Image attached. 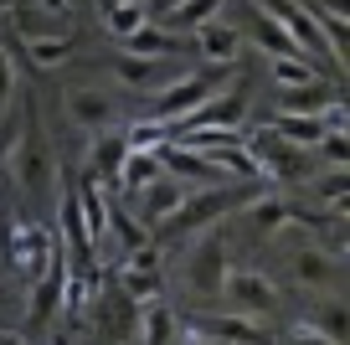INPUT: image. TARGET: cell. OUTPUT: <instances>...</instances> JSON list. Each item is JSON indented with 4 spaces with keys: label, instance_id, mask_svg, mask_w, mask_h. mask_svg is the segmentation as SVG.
Masks as SVG:
<instances>
[{
    "label": "cell",
    "instance_id": "obj_21",
    "mask_svg": "<svg viewBox=\"0 0 350 345\" xmlns=\"http://www.w3.org/2000/svg\"><path fill=\"white\" fill-rule=\"evenodd\" d=\"M154 175H165V170H160V155H154V150H139V144H129V155H124V165H119V175H113V186L129 196V191H139V186H150Z\"/></svg>",
    "mask_w": 350,
    "mask_h": 345
},
{
    "label": "cell",
    "instance_id": "obj_8",
    "mask_svg": "<svg viewBox=\"0 0 350 345\" xmlns=\"http://www.w3.org/2000/svg\"><path fill=\"white\" fill-rule=\"evenodd\" d=\"M247 150H252V160H258L262 181H268V175H273V181H304V175H309V160H314L309 150L278 140V134H258Z\"/></svg>",
    "mask_w": 350,
    "mask_h": 345
},
{
    "label": "cell",
    "instance_id": "obj_33",
    "mask_svg": "<svg viewBox=\"0 0 350 345\" xmlns=\"http://www.w3.org/2000/svg\"><path fill=\"white\" fill-rule=\"evenodd\" d=\"M186 345H221V340H211V335H191V330H186Z\"/></svg>",
    "mask_w": 350,
    "mask_h": 345
},
{
    "label": "cell",
    "instance_id": "obj_14",
    "mask_svg": "<svg viewBox=\"0 0 350 345\" xmlns=\"http://www.w3.org/2000/svg\"><path fill=\"white\" fill-rule=\"evenodd\" d=\"M67 114H72V124H83L88 134H103V129L119 124V103L109 98V88H93V83L67 93Z\"/></svg>",
    "mask_w": 350,
    "mask_h": 345
},
{
    "label": "cell",
    "instance_id": "obj_13",
    "mask_svg": "<svg viewBox=\"0 0 350 345\" xmlns=\"http://www.w3.org/2000/svg\"><path fill=\"white\" fill-rule=\"evenodd\" d=\"M237 31H242V36H252V42H258L268 57H309L304 47H299V36L288 31L284 21H273L268 11H258L252 0H247V16H242V26H237Z\"/></svg>",
    "mask_w": 350,
    "mask_h": 345
},
{
    "label": "cell",
    "instance_id": "obj_2",
    "mask_svg": "<svg viewBox=\"0 0 350 345\" xmlns=\"http://www.w3.org/2000/svg\"><path fill=\"white\" fill-rule=\"evenodd\" d=\"M232 258H227V242L221 232H196V238L180 242V289L201 304H217L221 299V279H227Z\"/></svg>",
    "mask_w": 350,
    "mask_h": 345
},
{
    "label": "cell",
    "instance_id": "obj_5",
    "mask_svg": "<svg viewBox=\"0 0 350 345\" xmlns=\"http://www.w3.org/2000/svg\"><path fill=\"white\" fill-rule=\"evenodd\" d=\"M221 304L242 320H262V314L278 309V283L262 268H227L221 279Z\"/></svg>",
    "mask_w": 350,
    "mask_h": 345
},
{
    "label": "cell",
    "instance_id": "obj_17",
    "mask_svg": "<svg viewBox=\"0 0 350 345\" xmlns=\"http://www.w3.org/2000/svg\"><path fill=\"white\" fill-rule=\"evenodd\" d=\"M304 330H314V335H325V340H335V345H345V330H350V314H345V299L340 294H329V299H314L304 309Z\"/></svg>",
    "mask_w": 350,
    "mask_h": 345
},
{
    "label": "cell",
    "instance_id": "obj_34",
    "mask_svg": "<svg viewBox=\"0 0 350 345\" xmlns=\"http://www.w3.org/2000/svg\"><path fill=\"white\" fill-rule=\"evenodd\" d=\"M0 345H21V340H16V335H5V330H0Z\"/></svg>",
    "mask_w": 350,
    "mask_h": 345
},
{
    "label": "cell",
    "instance_id": "obj_1",
    "mask_svg": "<svg viewBox=\"0 0 350 345\" xmlns=\"http://www.w3.org/2000/svg\"><path fill=\"white\" fill-rule=\"evenodd\" d=\"M258 196V181H217V186H191L186 201L175 206L170 216H165L160 227L150 232L154 248H180L186 238H196V232H206V227H217L221 216L232 212V206L252 201Z\"/></svg>",
    "mask_w": 350,
    "mask_h": 345
},
{
    "label": "cell",
    "instance_id": "obj_6",
    "mask_svg": "<svg viewBox=\"0 0 350 345\" xmlns=\"http://www.w3.org/2000/svg\"><path fill=\"white\" fill-rule=\"evenodd\" d=\"M288 279L299 289H340L345 279V253H329L319 238H304L299 248H288Z\"/></svg>",
    "mask_w": 350,
    "mask_h": 345
},
{
    "label": "cell",
    "instance_id": "obj_25",
    "mask_svg": "<svg viewBox=\"0 0 350 345\" xmlns=\"http://www.w3.org/2000/svg\"><path fill=\"white\" fill-rule=\"evenodd\" d=\"M268 73H273L278 88H299V83H314L319 67L314 57H268Z\"/></svg>",
    "mask_w": 350,
    "mask_h": 345
},
{
    "label": "cell",
    "instance_id": "obj_10",
    "mask_svg": "<svg viewBox=\"0 0 350 345\" xmlns=\"http://www.w3.org/2000/svg\"><path fill=\"white\" fill-rule=\"evenodd\" d=\"M186 324L191 335H211V340H221V345H268L258 335V320H242V314H232V309H201V314H186Z\"/></svg>",
    "mask_w": 350,
    "mask_h": 345
},
{
    "label": "cell",
    "instance_id": "obj_20",
    "mask_svg": "<svg viewBox=\"0 0 350 345\" xmlns=\"http://www.w3.org/2000/svg\"><path fill=\"white\" fill-rule=\"evenodd\" d=\"M124 155H129V134H109L103 129L98 140H93V150H88V170H93V181H113L124 165Z\"/></svg>",
    "mask_w": 350,
    "mask_h": 345
},
{
    "label": "cell",
    "instance_id": "obj_9",
    "mask_svg": "<svg viewBox=\"0 0 350 345\" xmlns=\"http://www.w3.org/2000/svg\"><path fill=\"white\" fill-rule=\"evenodd\" d=\"M5 253H11V263L21 268V279H26V283H36L57 258H62L57 238H52V232H42V227H16L11 242H5Z\"/></svg>",
    "mask_w": 350,
    "mask_h": 345
},
{
    "label": "cell",
    "instance_id": "obj_16",
    "mask_svg": "<svg viewBox=\"0 0 350 345\" xmlns=\"http://www.w3.org/2000/svg\"><path fill=\"white\" fill-rule=\"evenodd\" d=\"M335 103H345V98H340V88L325 83V77L299 83V88H284V93H278V114H329Z\"/></svg>",
    "mask_w": 350,
    "mask_h": 345
},
{
    "label": "cell",
    "instance_id": "obj_19",
    "mask_svg": "<svg viewBox=\"0 0 350 345\" xmlns=\"http://www.w3.org/2000/svg\"><path fill=\"white\" fill-rule=\"evenodd\" d=\"M175 324H180V320H175V309L165 299H144L139 304V330H134V335H139V345H170Z\"/></svg>",
    "mask_w": 350,
    "mask_h": 345
},
{
    "label": "cell",
    "instance_id": "obj_3",
    "mask_svg": "<svg viewBox=\"0 0 350 345\" xmlns=\"http://www.w3.org/2000/svg\"><path fill=\"white\" fill-rule=\"evenodd\" d=\"M11 165H16V181H21L26 196H46L57 186V160H52V144H46V129H42L36 103H26V129H16Z\"/></svg>",
    "mask_w": 350,
    "mask_h": 345
},
{
    "label": "cell",
    "instance_id": "obj_4",
    "mask_svg": "<svg viewBox=\"0 0 350 345\" xmlns=\"http://www.w3.org/2000/svg\"><path fill=\"white\" fill-rule=\"evenodd\" d=\"M221 93V77L217 67H196V73H175L170 83L154 93V119L170 129V124H180L186 114H196L201 103H211V98Z\"/></svg>",
    "mask_w": 350,
    "mask_h": 345
},
{
    "label": "cell",
    "instance_id": "obj_29",
    "mask_svg": "<svg viewBox=\"0 0 350 345\" xmlns=\"http://www.w3.org/2000/svg\"><path fill=\"white\" fill-rule=\"evenodd\" d=\"M284 345H335V340H325V335H314V330H304V324H294V330L284 335Z\"/></svg>",
    "mask_w": 350,
    "mask_h": 345
},
{
    "label": "cell",
    "instance_id": "obj_22",
    "mask_svg": "<svg viewBox=\"0 0 350 345\" xmlns=\"http://www.w3.org/2000/svg\"><path fill=\"white\" fill-rule=\"evenodd\" d=\"M247 222L258 232H284V227L299 222V206L284 201V196H258V201H247Z\"/></svg>",
    "mask_w": 350,
    "mask_h": 345
},
{
    "label": "cell",
    "instance_id": "obj_31",
    "mask_svg": "<svg viewBox=\"0 0 350 345\" xmlns=\"http://www.w3.org/2000/svg\"><path fill=\"white\" fill-rule=\"evenodd\" d=\"M304 11H329V16H345L350 11V0H299Z\"/></svg>",
    "mask_w": 350,
    "mask_h": 345
},
{
    "label": "cell",
    "instance_id": "obj_7",
    "mask_svg": "<svg viewBox=\"0 0 350 345\" xmlns=\"http://www.w3.org/2000/svg\"><path fill=\"white\" fill-rule=\"evenodd\" d=\"M186 191H191L186 181H175V175H154L150 186L129 191V212H134V222H139L144 232H154V227H160L165 216L175 212V206L186 201Z\"/></svg>",
    "mask_w": 350,
    "mask_h": 345
},
{
    "label": "cell",
    "instance_id": "obj_18",
    "mask_svg": "<svg viewBox=\"0 0 350 345\" xmlns=\"http://www.w3.org/2000/svg\"><path fill=\"white\" fill-rule=\"evenodd\" d=\"M325 114H278L273 119V134L278 140H288V144H299V150H309L314 155V144L325 140Z\"/></svg>",
    "mask_w": 350,
    "mask_h": 345
},
{
    "label": "cell",
    "instance_id": "obj_24",
    "mask_svg": "<svg viewBox=\"0 0 350 345\" xmlns=\"http://www.w3.org/2000/svg\"><path fill=\"white\" fill-rule=\"evenodd\" d=\"M21 47H26V57H31L42 73H52V67H67V62H72V52H77L67 36H26Z\"/></svg>",
    "mask_w": 350,
    "mask_h": 345
},
{
    "label": "cell",
    "instance_id": "obj_26",
    "mask_svg": "<svg viewBox=\"0 0 350 345\" xmlns=\"http://www.w3.org/2000/svg\"><path fill=\"white\" fill-rule=\"evenodd\" d=\"M221 5H227V0H186V5H175V11H170V16H160V21L180 26V31H196L201 21H211V16H221Z\"/></svg>",
    "mask_w": 350,
    "mask_h": 345
},
{
    "label": "cell",
    "instance_id": "obj_36",
    "mask_svg": "<svg viewBox=\"0 0 350 345\" xmlns=\"http://www.w3.org/2000/svg\"><path fill=\"white\" fill-rule=\"evenodd\" d=\"M0 258H5V253H0Z\"/></svg>",
    "mask_w": 350,
    "mask_h": 345
},
{
    "label": "cell",
    "instance_id": "obj_23",
    "mask_svg": "<svg viewBox=\"0 0 350 345\" xmlns=\"http://www.w3.org/2000/svg\"><path fill=\"white\" fill-rule=\"evenodd\" d=\"M98 11H103V26H109L113 42H124L129 31H139V26L150 21L144 0H98Z\"/></svg>",
    "mask_w": 350,
    "mask_h": 345
},
{
    "label": "cell",
    "instance_id": "obj_11",
    "mask_svg": "<svg viewBox=\"0 0 350 345\" xmlns=\"http://www.w3.org/2000/svg\"><path fill=\"white\" fill-rule=\"evenodd\" d=\"M119 52L134 57H165V62H186L191 57V31H165L160 21H144L139 31H129L119 42Z\"/></svg>",
    "mask_w": 350,
    "mask_h": 345
},
{
    "label": "cell",
    "instance_id": "obj_32",
    "mask_svg": "<svg viewBox=\"0 0 350 345\" xmlns=\"http://www.w3.org/2000/svg\"><path fill=\"white\" fill-rule=\"evenodd\" d=\"M175 5H186V0H154V5H144V11H150V16H154V21H160V16H170V11H175Z\"/></svg>",
    "mask_w": 350,
    "mask_h": 345
},
{
    "label": "cell",
    "instance_id": "obj_15",
    "mask_svg": "<svg viewBox=\"0 0 350 345\" xmlns=\"http://www.w3.org/2000/svg\"><path fill=\"white\" fill-rule=\"evenodd\" d=\"M175 73V62H165V57H134V52H119L113 57V77H119L124 88H139V93H160Z\"/></svg>",
    "mask_w": 350,
    "mask_h": 345
},
{
    "label": "cell",
    "instance_id": "obj_35",
    "mask_svg": "<svg viewBox=\"0 0 350 345\" xmlns=\"http://www.w3.org/2000/svg\"><path fill=\"white\" fill-rule=\"evenodd\" d=\"M67 5H83V0H67Z\"/></svg>",
    "mask_w": 350,
    "mask_h": 345
},
{
    "label": "cell",
    "instance_id": "obj_28",
    "mask_svg": "<svg viewBox=\"0 0 350 345\" xmlns=\"http://www.w3.org/2000/svg\"><path fill=\"white\" fill-rule=\"evenodd\" d=\"M11 103H16V62L0 52V119H11Z\"/></svg>",
    "mask_w": 350,
    "mask_h": 345
},
{
    "label": "cell",
    "instance_id": "obj_12",
    "mask_svg": "<svg viewBox=\"0 0 350 345\" xmlns=\"http://www.w3.org/2000/svg\"><path fill=\"white\" fill-rule=\"evenodd\" d=\"M191 36H196V42H191V52H201L211 67H232V62L242 57V42H247V36L237 31V21H221V16L201 21Z\"/></svg>",
    "mask_w": 350,
    "mask_h": 345
},
{
    "label": "cell",
    "instance_id": "obj_27",
    "mask_svg": "<svg viewBox=\"0 0 350 345\" xmlns=\"http://www.w3.org/2000/svg\"><path fill=\"white\" fill-rule=\"evenodd\" d=\"M345 170H329V175H319L314 170V181H309V191H314V201H325L329 212H345Z\"/></svg>",
    "mask_w": 350,
    "mask_h": 345
},
{
    "label": "cell",
    "instance_id": "obj_30",
    "mask_svg": "<svg viewBox=\"0 0 350 345\" xmlns=\"http://www.w3.org/2000/svg\"><path fill=\"white\" fill-rule=\"evenodd\" d=\"M11 150H16V124L0 119V165H11Z\"/></svg>",
    "mask_w": 350,
    "mask_h": 345
}]
</instances>
